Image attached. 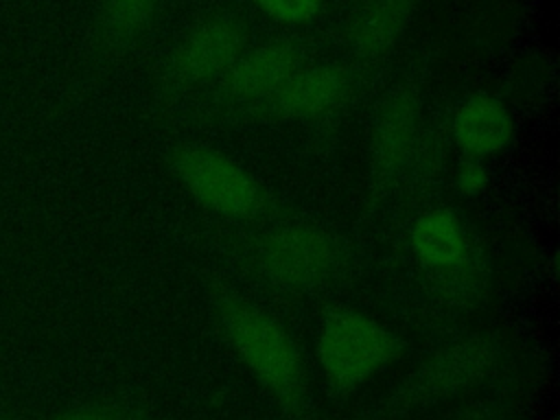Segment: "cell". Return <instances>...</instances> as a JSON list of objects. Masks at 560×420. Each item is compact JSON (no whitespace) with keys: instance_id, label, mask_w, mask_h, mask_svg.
I'll use <instances>...</instances> for the list:
<instances>
[{"instance_id":"1","label":"cell","mask_w":560,"mask_h":420,"mask_svg":"<svg viewBox=\"0 0 560 420\" xmlns=\"http://www.w3.org/2000/svg\"><path fill=\"white\" fill-rule=\"evenodd\" d=\"M225 332L249 372L280 400L298 402L306 389V372L298 343L269 313L241 300L221 306Z\"/></svg>"},{"instance_id":"2","label":"cell","mask_w":560,"mask_h":420,"mask_svg":"<svg viewBox=\"0 0 560 420\" xmlns=\"http://www.w3.org/2000/svg\"><path fill=\"white\" fill-rule=\"evenodd\" d=\"M400 352V339L374 317L352 311H330L317 335V361L326 383L350 394L387 368Z\"/></svg>"},{"instance_id":"3","label":"cell","mask_w":560,"mask_h":420,"mask_svg":"<svg viewBox=\"0 0 560 420\" xmlns=\"http://www.w3.org/2000/svg\"><path fill=\"white\" fill-rule=\"evenodd\" d=\"M173 171L184 188L208 210L228 219H249L265 206L260 184L230 155L208 147H182Z\"/></svg>"},{"instance_id":"4","label":"cell","mask_w":560,"mask_h":420,"mask_svg":"<svg viewBox=\"0 0 560 420\" xmlns=\"http://www.w3.org/2000/svg\"><path fill=\"white\" fill-rule=\"evenodd\" d=\"M260 273L282 289H313L339 265L332 234L313 223H287L267 232L256 247Z\"/></svg>"},{"instance_id":"5","label":"cell","mask_w":560,"mask_h":420,"mask_svg":"<svg viewBox=\"0 0 560 420\" xmlns=\"http://www.w3.org/2000/svg\"><path fill=\"white\" fill-rule=\"evenodd\" d=\"M499 346L488 337H464L429 357L400 383L402 405H433L483 383L499 363Z\"/></svg>"},{"instance_id":"6","label":"cell","mask_w":560,"mask_h":420,"mask_svg":"<svg viewBox=\"0 0 560 420\" xmlns=\"http://www.w3.org/2000/svg\"><path fill=\"white\" fill-rule=\"evenodd\" d=\"M418 265L438 280L457 282L475 267V243L468 225L448 208L422 212L409 232Z\"/></svg>"},{"instance_id":"7","label":"cell","mask_w":560,"mask_h":420,"mask_svg":"<svg viewBox=\"0 0 560 420\" xmlns=\"http://www.w3.org/2000/svg\"><path fill=\"white\" fill-rule=\"evenodd\" d=\"M420 129V98L409 85H396L378 105L370 133V171L376 182L396 175L413 151Z\"/></svg>"},{"instance_id":"8","label":"cell","mask_w":560,"mask_h":420,"mask_svg":"<svg viewBox=\"0 0 560 420\" xmlns=\"http://www.w3.org/2000/svg\"><path fill=\"white\" fill-rule=\"evenodd\" d=\"M241 52V26L232 20H208L179 42L171 72L182 83H201L228 72Z\"/></svg>"},{"instance_id":"9","label":"cell","mask_w":560,"mask_h":420,"mask_svg":"<svg viewBox=\"0 0 560 420\" xmlns=\"http://www.w3.org/2000/svg\"><path fill=\"white\" fill-rule=\"evenodd\" d=\"M451 133L464 158H490L503 151L514 136L508 107L490 94H472L453 112Z\"/></svg>"},{"instance_id":"10","label":"cell","mask_w":560,"mask_h":420,"mask_svg":"<svg viewBox=\"0 0 560 420\" xmlns=\"http://www.w3.org/2000/svg\"><path fill=\"white\" fill-rule=\"evenodd\" d=\"M348 94V79L339 68H298L273 94V107L284 118L308 120L337 109Z\"/></svg>"},{"instance_id":"11","label":"cell","mask_w":560,"mask_h":420,"mask_svg":"<svg viewBox=\"0 0 560 420\" xmlns=\"http://www.w3.org/2000/svg\"><path fill=\"white\" fill-rule=\"evenodd\" d=\"M300 68L298 55L289 44L271 42L241 52L228 74V88L245 101L273 98V94Z\"/></svg>"},{"instance_id":"12","label":"cell","mask_w":560,"mask_h":420,"mask_svg":"<svg viewBox=\"0 0 560 420\" xmlns=\"http://www.w3.org/2000/svg\"><path fill=\"white\" fill-rule=\"evenodd\" d=\"M418 0H363L350 22L352 48L363 57L387 52L407 31Z\"/></svg>"},{"instance_id":"13","label":"cell","mask_w":560,"mask_h":420,"mask_svg":"<svg viewBox=\"0 0 560 420\" xmlns=\"http://www.w3.org/2000/svg\"><path fill=\"white\" fill-rule=\"evenodd\" d=\"M160 0H103L101 33L107 44H120L138 35L153 18Z\"/></svg>"},{"instance_id":"14","label":"cell","mask_w":560,"mask_h":420,"mask_svg":"<svg viewBox=\"0 0 560 420\" xmlns=\"http://www.w3.org/2000/svg\"><path fill=\"white\" fill-rule=\"evenodd\" d=\"M262 13L280 24H304L313 20L322 0H258Z\"/></svg>"},{"instance_id":"15","label":"cell","mask_w":560,"mask_h":420,"mask_svg":"<svg viewBox=\"0 0 560 420\" xmlns=\"http://www.w3.org/2000/svg\"><path fill=\"white\" fill-rule=\"evenodd\" d=\"M488 184V171L481 164V160L475 158H464L457 166L455 173V186L464 197H475L479 195Z\"/></svg>"},{"instance_id":"16","label":"cell","mask_w":560,"mask_h":420,"mask_svg":"<svg viewBox=\"0 0 560 420\" xmlns=\"http://www.w3.org/2000/svg\"><path fill=\"white\" fill-rule=\"evenodd\" d=\"M52 420H122L118 413L101 407H90V409H74L68 413H61Z\"/></svg>"},{"instance_id":"17","label":"cell","mask_w":560,"mask_h":420,"mask_svg":"<svg viewBox=\"0 0 560 420\" xmlns=\"http://www.w3.org/2000/svg\"><path fill=\"white\" fill-rule=\"evenodd\" d=\"M551 420H553V418H551Z\"/></svg>"}]
</instances>
